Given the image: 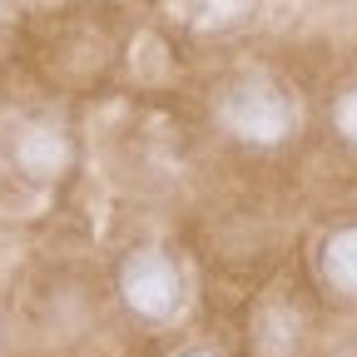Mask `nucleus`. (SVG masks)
<instances>
[{"instance_id": "obj_2", "label": "nucleus", "mask_w": 357, "mask_h": 357, "mask_svg": "<svg viewBox=\"0 0 357 357\" xmlns=\"http://www.w3.org/2000/svg\"><path fill=\"white\" fill-rule=\"evenodd\" d=\"M119 293L144 323H174L184 307V273L164 248H134L119 263Z\"/></svg>"}, {"instance_id": "obj_3", "label": "nucleus", "mask_w": 357, "mask_h": 357, "mask_svg": "<svg viewBox=\"0 0 357 357\" xmlns=\"http://www.w3.org/2000/svg\"><path fill=\"white\" fill-rule=\"evenodd\" d=\"M323 273L337 293L357 298V229H337L323 243Z\"/></svg>"}, {"instance_id": "obj_5", "label": "nucleus", "mask_w": 357, "mask_h": 357, "mask_svg": "<svg viewBox=\"0 0 357 357\" xmlns=\"http://www.w3.org/2000/svg\"><path fill=\"white\" fill-rule=\"evenodd\" d=\"M333 124H337V134L347 144H357V89H347V95L337 100V109H333Z\"/></svg>"}, {"instance_id": "obj_6", "label": "nucleus", "mask_w": 357, "mask_h": 357, "mask_svg": "<svg viewBox=\"0 0 357 357\" xmlns=\"http://www.w3.org/2000/svg\"><path fill=\"white\" fill-rule=\"evenodd\" d=\"M184 357H213V352H184Z\"/></svg>"}, {"instance_id": "obj_4", "label": "nucleus", "mask_w": 357, "mask_h": 357, "mask_svg": "<svg viewBox=\"0 0 357 357\" xmlns=\"http://www.w3.org/2000/svg\"><path fill=\"white\" fill-rule=\"evenodd\" d=\"M20 169L30 178H55L65 169V139L55 129H30L20 139Z\"/></svg>"}, {"instance_id": "obj_1", "label": "nucleus", "mask_w": 357, "mask_h": 357, "mask_svg": "<svg viewBox=\"0 0 357 357\" xmlns=\"http://www.w3.org/2000/svg\"><path fill=\"white\" fill-rule=\"evenodd\" d=\"M218 119L243 144H283L293 134V105H288V95L273 79H258V75L229 84V95L218 100Z\"/></svg>"}]
</instances>
